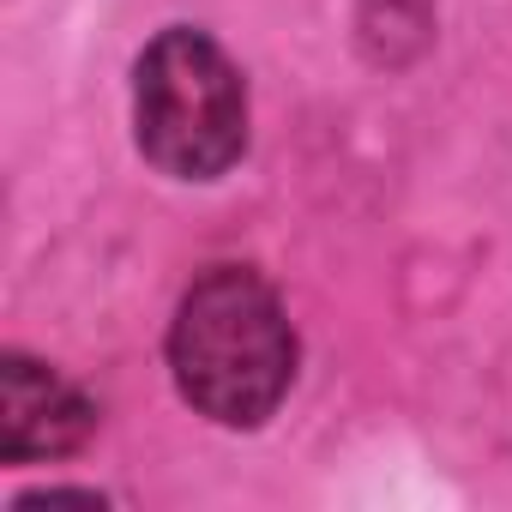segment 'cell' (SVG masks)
I'll use <instances>...</instances> for the list:
<instances>
[{
    "mask_svg": "<svg viewBox=\"0 0 512 512\" xmlns=\"http://www.w3.org/2000/svg\"><path fill=\"white\" fill-rule=\"evenodd\" d=\"M97 410L79 386H67L55 368L31 362V356H7L0 362V458L7 464H43V458H67L91 440Z\"/></svg>",
    "mask_w": 512,
    "mask_h": 512,
    "instance_id": "3",
    "label": "cell"
},
{
    "mask_svg": "<svg viewBox=\"0 0 512 512\" xmlns=\"http://www.w3.org/2000/svg\"><path fill=\"white\" fill-rule=\"evenodd\" d=\"M175 392L217 428H260L296 380V332L278 290L247 266H211L169 326Z\"/></svg>",
    "mask_w": 512,
    "mask_h": 512,
    "instance_id": "1",
    "label": "cell"
},
{
    "mask_svg": "<svg viewBox=\"0 0 512 512\" xmlns=\"http://www.w3.org/2000/svg\"><path fill=\"white\" fill-rule=\"evenodd\" d=\"M133 133L169 181H217L247 151V85L205 31H163L133 67Z\"/></svg>",
    "mask_w": 512,
    "mask_h": 512,
    "instance_id": "2",
    "label": "cell"
}]
</instances>
